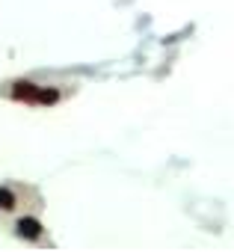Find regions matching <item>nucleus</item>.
Masks as SVG:
<instances>
[{
  "instance_id": "f257e3e1",
  "label": "nucleus",
  "mask_w": 234,
  "mask_h": 252,
  "mask_svg": "<svg viewBox=\"0 0 234 252\" xmlns=\"http://www.w3.org/2000/svg\"><path fill=\"white\" fill-rule=\"evenodd\" d=\"M39 95H42V86L30 83V80H18L12 86V98L15 101H27V104H39Z\"/></svg>"
},
{
  "instance_id": "f03ea898",
  "label": "nucleus",
  "mask_w": 234,
  "mask_h": 252,
  "mask_svg": "<svg viewBox=\"0 0 234 252\" xmlns=\"http://www.w3.org/2000/svg\"><path fill=\"white\" fill-rule=\"evenodd\" d=\"M18 234L27 237V240H39V234H42V222H39L36 217H21V220H18Z\"/></svg>"
},
{
  "instance_id": "7ed1b4c3",
  "label": "nucleus",
  "mask_w": 234,
  "mask_h": 252,
  "mask_svg": "<svg viewBox=\"0 0 234 252\" xmlns=\"http://www.w3.org/2000/svg\"><path fill=\"white\" fill-rule=\"evenodd\" d=\"M57 101H59V92H57V89H42L39 104H57Z\"/></svg>"
},
{
  "instance_id": "20e7f679",
  "label": "nucleus",
  "mask_w": 234,
  "mask_h": 252,
  "mask_svg": "<svg viewBox=\"0 0 234 252\" xmlns=\"http://www.w3.org/2000/svg\"><path fill=\"white\" fill-rule=\"evenodd\" d=\"M12 205H15V196H12L6 187H0V208L6 211V208H12Z\"/></svg>"
}]
</instances>
